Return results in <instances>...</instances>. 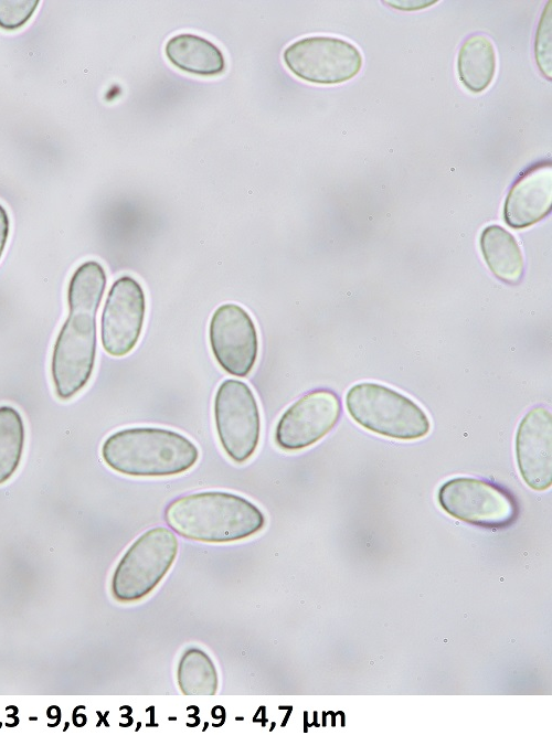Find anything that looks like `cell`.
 <instances>
[{"label": "cell", "mask_w": 552, "mask_h": 735, "mask_svg": "<svg viewBox=\"0 0 552 735\" xmlns=\"http://www.w3.org/2000/svg\"><path fill=\"white\" fill-rule=\"evenodd\" d=\"M107 275L97 260L82 263L67 286L68 313L52 348L51 380L61 401L76 396L89 382L96 362V316Z\"/></svg>", "instance_id": "1"}, {"label": "cell", "mask_w": 552, "mask_h": 735, "mask_svg": "<svg viewBox=\"0 0 552 735\" xmlns=\"http://www.w3.org/2000/svg\"><path fill=\"white\" fill-rule=\"evenodd\" d=\"M163 516L178 535L209 544L246 540L266 525V516L255 503L220 490L181 496L167 505Z\"/></svg>", "instance_id": "2"}, {"label": "cell", "mask_w": 552, "mask_h": 735, "mask_svg": "<svg viewBox=\"0 0 552 735\" xmlns=\"http://www.w3.org/2000/svg\"><path fill=\"white\" fill-rule=\"evenodd\" d=\"M100 456L108 468L135 478H161L184 473L200 458L187 436L162 427H128L108 435Z\"/></svg>", "instance_id": "3"}, {"label": "cell", "mask_w": 552, "mask_h": 735, "mask_svg": "<svg viewBox=\"0 0 552 735\" xmlns=\"http://www.w3.org/2000/svg\"><path fill=\"white\" fill-rule=\"evenodd\" d=\"M346 407L358 425L386 438L416 440L431 430L428 415L415 401L381 383L353 384Z\"/></svg>", "instance_id": "4"}, {"label": "cell", "mask_w": 552, "mask_h": 735, "mask_svg": "<svg viewBox=\"0 0 552 735\" xmlns=\"http://www.w3.org/2000/svg\"><path fill=\"white\" fill-rule=\"evenodd\" d=\"M179 544L172 530L155 526L139 535L114 568L110 593L119 603L146 598L172 567Z\"/></svg>", "instance_id": "5"}, {"label": "cell", "mask_w": 552, "mask_h": 735, "mask_svg": "<svg viewBox=\"0 0 552 735\" xmlns=\"http://www.w3.org/2000/svg\"><path fill=\"white\" fill-rule=\"evenodd\" d=\"M213 419L225 455L237 465L248 461L262 433L259 406L250 385L236 379L224 380L214 394Z\"/></svg>", "instance_id": "6"}, {"label": "cell", "mask_w": 552, "mask_h": 735, "mask_svg": "<svg viewBox=\"0 0 552 735\" xmlns=\"http://www.w3.org/2000/svg\"><path fill=\"white\" fill-rule=\"evenodd\" d=\"M440 508L450 516L487 529L511 525L519 515L514 497L503 487L474 477H455L438 489Z\"/></svg>", "instance_id": "7"}, {"label": "cell", "mask_w": 552, "mask_h": 735, "mask_svg": "<svg viewBox=\"0 0 552 735\" xmlns=\"http://www.w3.org/2000/svg\"><path fill=\"white\" fill-rule=\"evenodd\" d=\"M287 68L298 78L336 85L353 78L363 64L359 49L347 40L311 35L289 44L283 53Z\"/></svg>", "instance_id": "8"}, {"label": "cell", "mask_w": 552, "mask_h": 735, "mask_svg": "<svg viewBox=\"0 0 552 735\" xmlns=\"http://www.w3.org/2000/svg\"><path fill=\"white\" fill-rule=\"evenodd\" d=\"M342 414L339 396L326 388L314 390L288 406L274 429V443L284 451H299L320 441Z\"/></svg>", "instance_id": "9"}, {"label": "cell", "mask_w": 552, "mask_h": 735, "mask_svg": "<svg viewBox=\"0 0 552 735\" xmlns=\"http://www.w3.org/2000/svg\"><path fill=\"white\" fill-rule=\"evenodd\" d=\"M146 295L131 276L118 277L110 286L99 321V338L107 354L123 358L137 345L145 324Z\"/></svg>", "instance_id": "10"}, {"label": "cell", "mask_w": 552, "mask_h": 735, "mask_svg": "<svg viewBox=\"0 0 552 735\" xmlns=\"http://www.w3.org/2000/svg\"><path fill=\"white\" fill-rule=\"evenodd\" d=\"M209 343L217 364L230 375L246 377L254 369L259 350L256 324L237 303L219 306L209 323Z\"/></svg>", "instance_id": "11"}, {"label": "cell", "mask_w": 552, "mask_h": 735, "mask_svg": "<svg viewBox=\"0 0 552 735\" xmlns=\"http://www.w3.org/2000/svg\"><path fill=\"white\" fill-rule=\"evenodd\" d=\"M514 452L521 478L535 491L552 484V415L544 406L531 408L516 432Z\"/></svg>", "instance_id": "12"}, {"label": "cell", "mask_w": 552, "mask_h": 735, "mask_svg": "<svg viewBox=\"0 0 552 735\" xmlns=\"http://www.w3.org/2000/svg\"><path fill=\"white\" fill-rule=\"evenodd\" d=\"M551 205L552 168L545 162L531 168L513 183L505 201L503 219L512 228H526L544 219Z\"/></svg>", "instance_id": "13"}, {"label": "cell", "mask_w": 552, "mask_h": 735, "mask_svg": "<svg viewBox=\"0 0 552 735\" xmlns=\"http://www.w3.org/2000/svg\"><path fill=\"white\" fill-rule=\"evenodd\" d=\"M168 61L182 72L198 76H216L225 70L223 52L210 40L193 34L179 33L164 45Z\"/></svg>", "instance_id": "14"}, {"label": "cell", "mask_w": 552, "mask_h": 735, "mask_svg": "<svg viewBox=\"0 0 552 735\" xmlns=\"http://www.w3.org/2000/svg\"><path fill=\"white\" fill-rule=\"evenodd\" d=\"M481 255L490 271L501 281L517 285L524 271L521 248L516 237L505 227L491 224L479 237Z\"/></svg>", "instance_id": "15"}, {"label": "cell", "mask_w": 552, "mask_h": 735, "mask_svg": "<svg viewBox=\"0 0 552 735\" xmlns=\"http://www.w3.org/2000/svg\"><path fill=\"white\" fill-rule=\"evenodd\" d=\"M497 58L492 42L484 34L470 35L457 57V72L463 85L473 93L489 87L496 74Z\"/></svg>", "instance_id": "16"}, {"label": "cell", "mask_w": 552, "mask_h": 735, "mask_svg": "<svg viewBox=\"0 0 552 735\" xmlns=\"http://www.w3.org/2000/svg\"><path fill=\"white\" fill-rule=\"evenodd\" d=\"M177 683L185 695H212L219 689V673L213 660L200 648L185 649L177 665Z\"/></svg>", "instance_id": "17"}, {"label": "cell", "mask_w": 552, "mask_h": 735, "mask_svg": "<svg viewBox=\"0 0 552 735\" xmlns=\"http://www.w3.org/2000/svg\"><path fill=\"white\" fill-rule=\"evenodd\" d=\"M25 446V425L20 412L0 405V486L18 471Z\"/></svg>", "instance_id": "18"}, {"label": "cell", "mask_w": 552, "mask_h": 735, "mask_svg": "<svg viewBox=\"0 0 552 735\" xmlns=\"http://www.w3.org/2000/svg\"><path fill=\"white\" fill-rule=\"evenodd\" d=\"M39 0H0V28L13 31L23 26L38 8Z\"/></svg>", "instance_id": "19"}, {"label": "cell", "mask_w": 552, "mask_h": 735, "mask_svg": "<svg viewBox=\"0 0 552 735\" xmlns=\"http://www.w3.org/2000/svg\"><path fill=\"white\" fill-rule=\"evenodd\" d=\"M535 58L541 72L551 79V1L546 3L538 26Z\"/></svg>", "instance_id": "20"}, {"label": "cell", "mask_w": 552, "mask_h": 735, "mask_svg": "<svg viewBox=\"0 0 552 735\" xmlns=\"http://www.w3.org/2000/svg\"><path fill=\"white\" fill-rule=\"evenodd\" d=\"M10 234V219L7 210L0 204V259L3 255Z\"/></svg>", "instance_id": "21"}]
</instances>
